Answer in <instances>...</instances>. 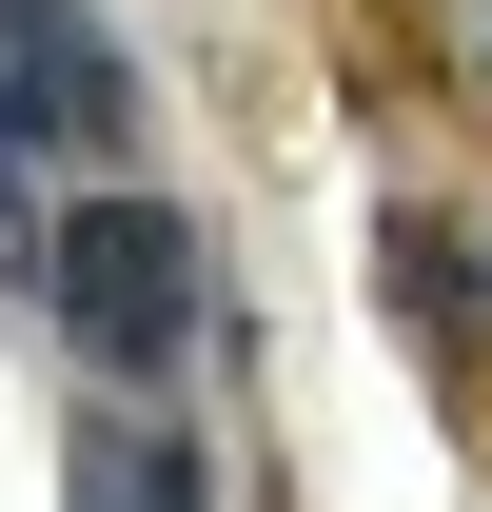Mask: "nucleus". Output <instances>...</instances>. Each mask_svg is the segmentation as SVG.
<instances>
[{
    "mask_svg": "<svg viewBox=\"0 0 492 512\" xmlns=\"http://www.w3.org/2000/svg\"><path fill=\"white\" fill-rule=\"evenodd\" d=\"M40 296H60V335L99 355V375H178L197 355V217L178 197H60L40 217Z\"/></svg>",
    "mask_w": 492,
    "mask_h": 512,
    "instance_id": "f257e3e1",
    "label": "nucleus"
},
{
    "mask_svg": "<svg viewBox=\"0 0 492 512\" xmlns=\"http://www.w3.org/2000/svg\"><path fill=\"white\" fill-rule=\"evenodd\" d=\"M119 40L79 20V0H0V158H79V138H119Z\"/></svg>",
    "mask_w": 492,
    "mask_h": 512,
    "instance_id": "f03ea898",
    "label": "nucleus"
},
{
    "mask_svg": "<svg viewBox=\"0 0 492 512\" xmlns=\"http://www.w3.org/2000/svg\"><path fill=\"white\" fill-rule=\"evenodd\" d=\"M60 512H217V473H197V434H178V414H79Z\"/></svg>",
    "mask_w": 492,
    "mask_h": 512,
    "instance_id": "7ed1b4c3",
    "label": "nucleus"
},
{
    "mask_svg": "<svg viewBox=\"0 0 492 512\" xmlns=\"http://www.w3.org/2000/svg\"><path fill=\"white\" fill-rule=\"evenodd\" d=\"M374 276H394V316L473 375V217H394V237H374Z\"/></svg>",
    "mask_w": 492,
    "mask_h": 512,
    "instance_id": "20e7f679",
    "label": "nucleus"
}]
</instances>
